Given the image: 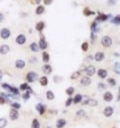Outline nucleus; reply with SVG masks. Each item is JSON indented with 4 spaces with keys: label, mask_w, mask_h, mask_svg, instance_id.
Instances as JSON below:
<instances>
[{
    "label": "nucleus",
    "mask_w": 120,
    "mask_h": 128,
    "mask_svg": "<svg viewBox=\"0 0 120 128\" xmlns=\"http://www.w3.org/2000/svg\"><path fill=\"white\" fill-rule=\"evenodd\" d=\"M38 79H39V75L35 71H29L26 75V81L28 83H34Z\"/></svg>",
    "instance_id": "f257e3e1"
},
{
    "label": "nucleus",
    "mask_w": 120,
    "mask_h": 128,
    "mask_svg": "<svg viewBox=\"0 0 120 128\" xmlns=\"http://www.w3.org/2000/svg\"><path fill=\"white\" fill-rule=\"evenodd\" d=\"M101 44L104 47H111L112 45V39L110 36H104L101 39Z\"/></svg>",
    "instance_id": "f03ea898"
},
{
    "label": "nucleus",
    "mask_w": 120,
    "mask_h": 128,
    "mask_svg": "<svg viewBox=\"0 0 120 128\" xmlns=\"http://www.w3.org/2000/svg\"><path fill=\"white\" fill-rule=\"evenodd\" d=\"M11 37V31L8 28H2L0 30V38L3 40H8Z\"/></svg>",
    "instance_id": "7ed1b4c3"
},
{
    "label": "nucleus",
    "mask_w": 120,
    "mask_h": 128,
    "mask_svg": "<svg viewBox=\"0 0 120 128\" xmlns=\"http://www.w3.org/2000/svg\"><path fill=\"white\" fill-rule=\"evenodd\" d=\"M85 72L86 73V76H88V77H91V76H93L95 73H96V68H95L94 65L90 64V65H88V66H86V69H85Z\"/></svg>",
    "instance_id": "20e7f679"
},
{
    "label": "nucleus",
    "mask_w": 120,
    "mask_h": 128,
    "mask_svg": "<svg viewBox=\"0 0 120 128\" xmlns=\"http://www.w3.org/2000/svg\"><path fill=\"white\" fill-rule=\"evenodd\" d=\"M113 113H114V109H113V107H112V106H107L103 110L104 116L107 117V118H111L112 115H113Z\"/></svg>",
    "instance_id": "39448f33"
},
{
    "label": "nucleus",
    "mask_w": 120,
    "mask_h": 128,
    "mask_svg": "<svg viewBox=\"0 0 120 128\" xmlns=\"http://www.w3.org/2000/svg\"><path fill=\"white\" fill-rule=\"evenodd\" d=\"M9 117H10L11 120H17V119L19 118V113H18V110L12 108L11 111H10V113H9Z\"/></svg>",
    "instance_id": "423d86ee"
},
{
    "label": "nucleus",
    "mask_w": 120,
    "mask_h": 128,
    "mask_svg": "<svg viewBox=\"0 0 120 128\" xmlns=\"http://www.w3.org/2000/svg\"><path fill=\"white\" fill-rule=\"evenodd\" d=\"M26 41H27V38H26V36L23 35V34H19V35L16 38V43H17V44H19V45H23L26 43Z\"/></svg>",
    "instance_id": "0eeeda50"
},
{
    "label": "nucleus",
    "mask_w": 120,
    "mask_h": 128,
    "mask_svg": "<svg viewBox=\"0 0 120 128\" xmlns=\"http://www.w3.org/2000/svg\"><path fill=\"white\" fill-rule=\"evenodd\" d=\"M39 46H40V49H46L47 47H48V43H47V42H46V40H45V38L43 36H40V43H38Z\"/></svg>",
    "instance_id": "6e6552de"
},
{
    "label": "nucleus",
    "mask_w": 120,
    "mask_h": 128,
    "mask_svg": "<svg viewBox=\"0 0 120 128\" xmlns=\"http://www.w3.org/2000/svg\"><path fill=\"white\" fill-rule=\"evenodd\" d=\"M83 105H88V106H91V107H95L98 105V101L96 99H92V98H89V99H86V100L83 101L82 103Z\"/></svg>",
    "instance_id": "1a4fd4ad"
},
{
    "label": "nucleus",
    "mask_w": 120,
    "mask_h": 128,
    "mask_svg": "<svg viewBox=\"0 0 120 128\" xmlns=\"http://www.w3.org/2000/svg\"><path fill=\"white\" fill-rule=\"evenodd\" d=\"M98 14H99V16L96 18L94 21L95 22H99V21H106V20H108V18H110L111 16H109V15H105V14H102V13H100V12H98Z\"/></svg>",
    "instance_id": "9d476101"
},
{
    "label": "nucleus",
    "mask_w": 120,
    "mask_h": 128,
    "mask_svg": "<svg viewBox=\"0 0 120 128\" xmlns=\"http://www.w3.org/2000/svg\"><path fill=\"white\" fill-rule=\"evenodd\" d=\"M81 85L83 86V87H87V86H89L90 84H91V79H90V77H88V76H84V77H82V79H81Z\"/></svg>",
    "instance_id": "9b49d317"
},
{
    "label": "nucleus",
    "mask_w": 120,
    "mask_h": 128,
    "mask_svg": "<svg viewBox=\"0 0 120 128\" xmlns=\"http://www.w3.org/2000/svg\"><path fill=\"white\" fill-rule=\"evenodd\" d=\"M96 72H97V75H98L101 79H105V78L108 77V71H107V69H105V68H100V69L96 70Z\"/></svg>",
    "instance_id": "f8f14e48"
},
{
    "label": "nucleus",
    "mask_w": 120,
    "mask_h": 128,
    "mask_svg": "<svg viewBox=\"0 0 120 128\" xmlns=\"http://www.w3.org/2000/svg\"><path fill=\"white\" fill-rule=\"evenodd\" d=\"M93 59H94L96 62H102L104 59H105V53H104V52H101V51L96 52L94 57H93Z\"/></svg>",
    "instance_id": "ddd939ff"
},
{
    "label": "nucleus",
    "mask_w": 120,
    "mask_h": 128,
    "mask_svg": "<svg viewBox=\"0 0 120 128\" xmlns=\"http://www.w3.org/2000/svg\"><path fill=\"white\" fill-rule=\"evenodd\" d=\"M15 65H16V67H17V69H22V68L25 67L26 63H25V61H23V60H21V59H18V60L16 61Z\"/></svg>",
    "instance_id": "4468645a"
},
{
    "label": "nucleus",
    "mask_w": 120,
    "mask_h": 128,
    "mask_svg": "<svg viewBox=\"0 0 120 128\" xmlns=\"http://www.w3.org/2000/svg\"><path fill=\"white\" fill-rule=\"evenodd\" d=\"M10 46L8 44H2V45H0V54L1 55H6L8 54L9 52H10Z\"/></svg>",
    "instance_id": "2eb2a0df"
},
{
    "label": "nucleus",
    "mask_w": 120,
    "mask_h": 128,
    "mask_svg": "<svg viewBox=\"0 0 120 128\" xmlns=\"http://www.w3.org/2000/svg\"><path fill=\"white\" fill-rule=\"evenodd\" d=\"M42 72L44 74H46V75H48V74H51L52 71H53V67H52L50 64H44L42 66Z\"/></svg>",
    "instance_id": "dca6fc26"
},
{
    "label": "nucleus",
    "mask_w": 120,
    "mask_h": 128,
    "mask_svg": "<svg viewBox=\"0 0 120 128\" xmlns=\"http://www.w3.org/2000/svg\"><path fill=\"white\" fill-rule=\"evenodd\" d=\"M103 99L106 102H111L113 99V94L111 91H106L103 94Z\"/></svg>",
    "instance_id": "f3484780"
},
{
    "label": "nucleus",
    "mask_w": 120,
    "mask_h": 128,
    "mask_svg": "<svg viewBox=\"0 0 120 128\" xmlns=\"http://www.w3.org/2000/svg\"><path fill=\"white\" fill-rule=\"evenodd\" d=\"M19 91H30V92H33L32 91V89H31V87L27 84V83H22L20 86H19Z\"/></svg>",
    "instance_id": "a211bd4d"
},
{
    "label": "nucleus",
    "mask_w": 120,
    "mask_h": 128,
    "mask_svg": "<svg viewBox=\"0 0 120 128\" xmlns=\"http://www.w3.org/2000/svg\"><path fill=\"white\" fill-rule=\"evenodd\" d=\"M66 125V119H59L56 122V127L57 128H63Z\"/></svg>",
    "instance_id": "6ab92c4d"
},
{
    "label": "nucleus",
    "mask_w": 120,
    "mask_h": 128,
    "mask_svg": "<svg viewBox=\"0 0 120 128\" xmlns=\"http://www.w3.org/2000/svg\"><path fill=\"white\" fill-rule=\"evenodd\" d=\"M36 110L38 111V113L40 115H43L45 113V107H44V105L41 104V103H38L36 105Z\"/></svg>",
    "instance_id": "aec40b11"
},
{
    "label": "nucleus",
    "mask_w": 120,
    "mask_h": 128,
    "mask_svg": "<svg viewBox=\"0 0 120 128\" xmlns=\"http://www.w3.org/2000/svg\"><path fill=\"white\" fill-rule=\"evenodd\" d=\"M45 28V23H44V21H39L37 24H36V30L38 31V32H42V30Z\"/></svg>",
    "instance_id": "412c9836"
},
{
    "label": "nucleus",
    "mask_w": 120,
    "mask_h": 128,
    "mask_svg": "<svg viewBox=\"0 0 120 128\" xmlns=\"http://www.w3.org/2000/svg\"><path fill=\"white\" fill-rule=\"evenodd\" d=\"M82 101H83V95L80 94V93H78V94L75 95V97L73 98L72 103H74V104H79V103H81Z\"/></svg>",
    "instance_id": "4be33fe9"
},
{
    "label": "nucleus",
    "mask_w": 120,
    "mask_h": 128,
    "mask_svg": "<svg viewBox=\"0 0 120 128\" xmlns=\"http://www.w3.org/2000/svg\"><path fill=\"white\" fill-rule=\"evenodd\" d=\"M44 12H45V7L42 6V5H39L37 7V9H36V15L40 16V15H42Z\"/></svg>",
    "instance_id": "5701e85b"
},
{
    "label": "nucleus",
    "mask_w": 120,
    "mask_h": 128,
    "mask_svg": "<svg viewBox=\"0 0 120 128\" xmlns=\"http://www.w3.org/2000/svg\"><path fill=\"white\" fill-rule=\"evenodd\" d=\"M41 58H42V61L44 63H48L49 61H50V55L49 53H47L46 51H43L42 52V55H41Z\"/></svg>",
    "instance_id": "b1692460"
},
{
    "label": "nucleus",
    "mask_w": 120,
    "mask_h": 128,
    "mask_svg": "<svg viewBox=\"0 0 120 128\" xmlns=\"http://www.w3.org/2000/svg\"><path fill=\"white\" fill-rule=\"evenodd\" d=\"M30 49L33 51V52H39L40 51V46L37 43H32L30 44Z\"/></svg>",
    "instance_id": "393cba45"
},
{
    "label": "nucleus",
    "mask_w": 120,
    "mask_h": 128,
    "mask_svg": "<svg viewBox=\"0 0 120 128\" xmlns=\"http://www.w3.org/2000/svg\"><path fill=\"white\" fill-rule=\"evenodd\" d=\"M40 84L43 86V87H45V86H47V84H48V78L46 77V76H41L40 78Z\"/></svg>",
    "instance_id": "a878e982"
},
{
    "label": "nucleus",
    "mask_w": 120,
    "mask_h": 128,
    "mask_svg": "<svg viewBox=\"0 0 120 128\" xmlns=\"http://www.w3.org/2000/svg\"><path fill=\"white\" fill-rule=\"evenodd\" d=\"M46 98L49 101L54 100L55 99V94L52 91H46Z\"/></svg>",
    "instance_id": "bb28decb"
},
{
    "label": "nucleus",
    "mask_w": 120,
    "mask_h": 128,
    "mask_svg": "<svg viewBox=\"0 0 120 128\" xmlns=\"http://www.w3.org/2000/svg\"><path fill=\"white\" fill-rule=\"evenodd\" d=\"M31 128H40V121L37 119H34L32 120V125Z\"/></svg>",
    "instance_id": "cd10ccee"
},
{
    "label": "nucleus",
    "mask_w": 120,
    "mask_h": 128,
    "mask_svg": "<svg viewBox=\"0 0 120 128\" xmlns=\"http://www.w3.org/2000/svg\"><path fill=\"white\" fill-rule=\"evenodd\" d=\"M9 91L11 92V93H13V94H17V95H20L19 94V90L16 88V87H14V86H11V88H10V90Z\"/></svg>",
    "instance_id": "c85d7f7f"
},
{
    "label": "nucleus",
    "mask_w": 120,
    "mask_h": 128,
    "mask_svg": "<svg viewBox=\"0 0 120 128\" xmlns=\"http://www.w3.org/2000/svg\"><path fill=\"white\" fill-rule=\"evenodd\" d=\"M81 73H82L81 71H74V72L70 75V79H71V80H75V79H78V78L80 77Z\"/></svg>",
    "instance_id": "c756f323"
},
{
    "label": "nucleus",
    "mask_w": 120,
    "mask_h": 128,
    "mask_svg": "<svg viewBox=\"0 0 120 128\" xmlns=\"http://www.w3.org/2000/svg\"><path fill=\"white\" fill-rule=\"evenodd\" d=\"M76 116H77L78 118H84V117H86V111L83 109L78 110L77 112H76Z\"/></svg>",
    "instance_id": "7c9ffc66"
},
{
    "label": "nucleus",
    "mask_w": 120,
    "mask_h": 128,
    "mask_svg": "<svg viewBox=\"0 0 120 128\" xmlns=\"http://www.w3.org/2000/svg\"><path fill=\"white\" fill-rule=\"evenodd\" d=\"M112 22L113 24H115V25H117V26H119L120 24V16L119 15H117V16H115L114 18L112 19Z\"/></svg>",
    "instance_id": "2f4dec72"
},
{
    "label": "nucleus",
    "mask_w": 120,
    "mask_h": 128,
    "mask_svg": "<svg viewBox=\"0 0 120 128\" xmlns=\"http://www.w3.org/2000/svg\"><path fill=\"white\" fill-rule=\"evenodd\" d=\"M90 30H91V33H96L98 31V23L93 21L92 24H91V27H90Z\"/></svg>",
    "instance_id": "473e14b6"
},
{
    "label": "nucleus",
    "mask_w": 120,
    "mask_h": 128,
    "mask_svg": "<svg viewBox=\"0 0 120 128\" xmlns=\"http://www.w3.org/2000/svg\"><path fill=\"white\" fill-rule=\"evenodd\" d=\"M84 15H85L86 17H89V16L95 15V12L90 11V10H89V8H85V9H84Z\"/></svg>",
    "instance_id": "72a5a7b5"
},
{
    "label": "nucleus",
    "mask_w": 120,
    "mask_h": 128,
    "mask_svg": "<svg viewBox=\"0 0 120 128\" xmlns=\"http://www.w3.org/2000/svg\"><path fill=\"white\" fill-rule=\"evenodd\" d=\"M30 94H31V92H30V91H26L25 92L21 95V96H22V99H23L24 101L29 100V99H30V97H31V95H30Z\"/></svg>",
    "instance_id": "f704fd0d"
},
{
    "label": "nucleus",
    "mask_w": 120,
    "mask_h": 128,
    "mask_svg": "<svg viewBox=\"0 0 120 128\" xmlns=\"http://www.w3.org/2000/svg\"><path fill=\"white\" fill-rule=\"evenodd\" d=\"M74 92H75V89H74L73 87H69V88H67V89L65 90V93H66L68 96H71Z\"/></svg>",
    "instance_id": "c9c22d12"
},
{
    "label": "nucleus",
    "mask_w": 120,
    "mask_h": 128,
    "mask_svg": "<svg viewBox=\"0 0 120 128\" xmlns=\"http://www.w3.org/2000/svg\"><path fill=\"white\" fill-rule=\"evenodd\" d=\"M88 47H89L88 43H87V42H84V43H82V45H81V49H82L84 52H86V51L88 50Z\"/></svg>",
    "instance_id": "e433bc0d"
},
{
    "label": "nucleus",
    "mask_w": 120,
    "mask_h": 128,
    "mask_svg": "<svg viewBox=\"0 0 120 128\" xmlns=\"http://www.w3.org/2000/svg\"><path fill=\"white\" fill-rule=\"evenodd\" d=\"M7 123H8V121L6 119H4V118L0 119V128H5L7 126Z\"/></svg>",
    "instance_id": "4c0bfd02"
},
{
    "label": "nucleus",
    "mask_w": 120,
    "mask_h": 128,
    "mask_svg": "<svg viewBox=\"0 0 120 128\" xmlns=\"http://www.w3.org/2000/svg\"><path fill=\"white\" fill-rule=\"evenodd\" d=\"M119 62H116L115 64H114V66H113V69H114V72L116 73V74H118L119 75L120 73V67H119Z\"/></svg>",
    "instance_id": "58836bf2"
},
{
    "label": "nucleus",
    "mask_w": 120,
    "mask_h": 128,
    "mask_svg": "<svg viewBox=\"0 0 120 128\" xmlns=\"http://www.w3.org/2000/svg\"><path fill=\"white\" fill-rule=\"evenodd\" d=\"M11 106H12V108H14V109H20L21 108V104L20 103H18L17 101H15V102H13L12 104H11Z\"/></svg>",
    "instance_id": "ea45409f"
},
{
    "label": "nucleus",
    "mask_w": 120,
    "mask_h": 128,
    "mask_svg": "<svg viewBox=\"0 0 120 128\" xmlns=\"http://www.w3.org/2000/svg\"><path fill=\"white\" fill-rule=\"evenodd\" d=\"M107 82L108 84L110 85V86H112V87H114L115 85H116V81H115V79L114 78H108V80H107Z\"/></svg>",
    "instance_id": "a19ab883"
},
{
    "label": "nucleus",
    "mask_w": 120,
    "mask_h": 128,
    "mask_svg": "<svg viewBox=\"0 0 120 128\" xmlns=\"http://www.w3.org/2000/svg\"><path fill=\"white\" fill-rule=\"evenodd\" d=\"M98 89L100 90V91H103V90H106L107 89V85L103 82H100L98 83Z\"/></svg>",
    "instance_id": "79ce46f5"
},
{
    "label": "nucleus",
    "mask_w": 120,
    "mask_h": 128,
    "mask_svg": "<svg viewBox=\"0 0 120 128\" xmlns=\"http://www.w3.org/2000/svg\"><path fill=\"white\" fill-rule=\"evenodd\" d=\"M72 101H73V98H72L71 96H69L68 98L66 99V101H65V106H66V107H69V106L72 104Z\"/></svg>",
    "instance_id": "37998d69"
},
{
    "label": "nucleus",
    "mask_w": 120,
    "mask_h": 128,
    "mask_svg": "<svg viewBox=\"0 0 120 128\" xmlns=\"http://www.w3.org/2000/svg\"><path fill=\"white\" fill-rule=\"evenodd\" d=\"M117 0H108V5L109 6H114L116 4Z\"/></svg>",
    "instance_id": "c03bdc74"
},
{
    "label": "nucleus",
    "mask_w": 120,
    "mask_h": 128,
    "mask_svg": "<svg viewBox=\"0 0 120 128\" xmlns=\"http://www.w3.org/2000/svg\"><path fill=\"white\" fill-rule=\"evenodd\" d=\"M5 103H6V99L0 94V105H4Z\"/></svg>",
    "instance_id": "a18cd8bd"
},
{
    "label": "nucleus",
    "mask_w": 120,
    "mask_h": 128,
    "mask_svg": "<svg viewBox=\"0 0 120 128\" xmlns=\"http://www.w3.org/2000/svg\"><path fill=\"white\" fill-rule=\"evenodd\" d=\"M43 2H44L45 5H51L53 0H43Z\"/></svg>",
    "instance_id": "49530a36"
},
{
    "label": "nucleus",
    "mask_w": 120,
    "mask_h": 128,
    "mask_svg": "<svg viewBox=\"0 0 120 128\" xmlns=\"http://www.w3.org/2000/svg\"><path fill=\"white\" fill-rule=\"evenodd\" d=\"M4 18H5V17H4V15H3L2 13H0V22H3Z\"/></svg>",
    "instance_id": "de8ad7c7"
},
{
    "label": "nucleus",
    "mask_w": 120,
    "mask_h": 128,
    "mask_svg": "<svg viewBox=\"0 0 120 128\" xmlns=\"http://www.w3.org/2000/svg\"><path fill=\"white\" fill-rule=\"evenodd\" d=\"M35 2H36V4H40L41 2V0H35Z\"/></svg>",
    "instance_id": "09e8293b"
},
{
    "label": "nucleus",
    "mask_w": 120,
    "mask_h": 128,
    "mask_svg": "<svg viewBox=\"0 0 120 128\" xmlns=\"http://www.w3.org/2000/svg\"><path fill=\"white\" fill-rule=\"evenodd\" d=\"M117 101H118V103H119V101H120V96H119V92H118V95H117Z\"/></svg>",
    "instance_id": "8fccbe9b"
},
{
    "label": "nucleus",
    "mask_w": 120,
    "mask_h": 128,
    "mask_svg": "<svg viewBox=\"0 0 120 128\" xmlns=\"http://www.w3.org/2000/svg\"><path fill=\"white\" fill-rule=\"evenodd\" d=\"M114 56H116V57L119 56V53H114Z\"/></svg>",
    "instance_id": "3c124183"
},
{
    "label": "nucleus",
    "mask_w": 120,
    "mask_h": 128,
    "mask_svg": "<svg viewBox=\"0 0 120 128\" xmlns=\"http://www.w3.org/2000/svg\"><path fill=\"white\" fill-rule=\"evenodd\" d=\"M1 73H2V72H1V69H0V74H1Z\"/></svg>",
    "instance_id": "603ef678"
},
{
    "label": "nucleus",
    "mask_w": 120,
    "mask_h": 128,
    "mask_svg": "<svg viewBox=\"0 0 120 128\" xmlns=\"http://www.w3.org/2000/svg\"><path fill=\"white\" fill-rule=\"evenodd\" d=\"M0 80H1V76H0Z\"/></svg>",
    "instance_id": "864d4df0"
},
{
    "label": "nucleus",
    "mask_w": 120,
    "mask_h": 128,
    "mask_svg": "<svg viewBox=\"0 0 120 128\" xmlns=\"http://www.w3.org/2000/svg\"><path fill=\"white\" fill-rule=\"evenodd\" d=\"M113 128H115V127H113Z\"/></svg>",
    "instance_id": "5fc2aeb1"
},
{
    "label": "nucleus",
    "mask_w": 120,
    "mask_h": 128,
    "mask_svg": "<svg viewBox=\"0 0 120 128\" xmlns=\"http://www.w3.org/2000/svg\"><path fill=\"white\" fill-rule=\"evenodd\" d=\"M48 128H50V127H48Z\"/></svg>",
    "instance_id": "6e6d98bb"
}]
</instances>
